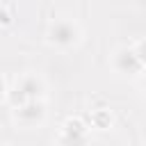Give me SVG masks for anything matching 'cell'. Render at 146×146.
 I'll return each instance as SVG.
<instances>
[{"label":"cell","mask_w":146,"mask_h":146,"mask_svg":"<svg viewBox=\"0 0 146 146\" xmlns=\"http://www.w3.org/2000/svg\"><path fill=\"white\" fill-rule=\"evenodd\" d=\"M46 43L57 50H73L82 43V27L73 16H57L48 23Z\"/></svg>","instance_id":"cell-1"},{"label":"cell","mask_w":146,"mask_h":146,"mask_svg":"<svg viewBox=\"0 0 146 146\" xmlns=\"http://www.w3.org/2000/svg\"><path fill=\"white\" fill-rule=\"evenodd\" d=\"M46 91H48V84L43 80V75L34 73V71H27L23 73L21 78H16L11 91H9V98L5 100V107H16L30 98H46Z\"/></svg>","instance_id":"cell-2"},{"label":"cell","mask_w":146,"mask_h":146,"mask_svg":"<svg viewBox=\"0 0 146 146\" xmlns=\"http://www.w3.org/2000/svg\"><path fill=\"white\" fill-rule=\"evenodd\" d=\"M110 68L116 78H141L146 64L137 55L135 46H116L110 55Z\"/></svg>","instance_id":"cell-3"},{"label":"cell","mask_w":146,"mask_h":146,"mask_svg":"<svg viewBox=\"0 0 146 146\" xmlns=\"http://www.w3.org/2000/svg\"><path fill=\"white\" fill-rule=\"evenodd\" d=\"M46 114H48L46 98H30V100L11 107V116H14L16 125H21V128H25V130L39 128V125L46 121Z\"/></svg>","instance_id":"cell-4"},{"label":"cell","mask_w":146,"mask_h":146,"mask_svg":"<svg viewBox=\"0 0 146 146\" xmlns=\"http://www.w3.org/2000/svg\"><path fill=\"white\" fill-rule=\"evenodd\" d=\"M89 141V123H84L80 116H68L62 123L59 144H84Z\"/></svg>","instance_id":"cell-5"},{"label":"cell","mask_w":146,"mask_h":146,"mask_svg":"<svg viewBox=\"0 0 146 146\" xmlns=\"http://www.w3.org/2000/svg\"><path fill=\"white\" fill-rule=\"evenodd\" d=\"M89 125L96 128V130H110L112 128V114H110V110H105V107L94 110L91 119H89Z\"/></svg>","instance_id":"cell-6"},{"label":"cell","mask_w":146,"mask_h":146,"mask_svg":"<svg viewBox=\"0 0 146 146\" xmlns=\"http://www.w3.org/2000/svg\"><path fill=\"white\" fill-rule=\"evenodd\" d=\"M132 46H135V50H137V55L141 57V62L146 64V39H139V41H135Z\"/></svg>","instance_id":"cell-7"},{"label":"cell","mask_w":146,"mask_h":146,"mask_svg":"<svg viewBox=\"0 0 146 146\" xmlns=\"http://www.w3.org/2000/svg\"><path fill=\"white\" fill-rule=\"evenodd\" d=\"M9 23H11V14H9V5H2V25H5V27H9Z\"/></svg>","instance_id":"cell-8"},{"label":"cell","mask_w":146,"mask_h":146,"mask_svg":"<svg viewBox=\"0 0 146 146\" xmlns=\"http://www.w3.org/2000/svg\"><path fill=\"white\" fill-rule=\"evenodd\" d=\"M139 89H141V94L146 96V71H144V75L139 78Z\"/></svg>","instance_id":"cell-9"}]
</instances>
